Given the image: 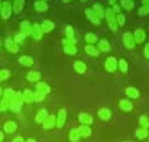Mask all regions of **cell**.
Instances as JSON below:
<instances>
[{"instance_id":"cell-1","label":"cell","mask_w":149,"mask_h":142,"mask_svg":"<svg viewBox=\"0 0 149 142\" xmlns=\"http://www.w3.org/2000/svg\"><path fill=\"white\" fill-rule=\"evenodd\" d=\"M22 104H23V97H22V95L21 94H18V92H14L13 94V96H12L10 99V101H9V109L10 110H13L14 113H17V112H19V109H21V106H22Z\"/></svg>"},{"instance_id":"cell-2","label":"cell","mask_w":149,"mask_h":142,"mask_svg":"<svg viewBox=\"0 0 149 142\" xmlns=\"http://www.w3.org/2000/svg\"><path fill=\"white\" fill-rule=\"evenodd\" d=\"M105 15H107V21H108V24H109V28L112 31H117V18L114 15V12L112 9H107L105 10Z\"/></svg>"},{"instance_id":"cell-3","label":"cell","mask_w":149,"mask_h":142,"mask_svg":"<svg viewBox=\"0 0 149 142\" xmlns=\"http://www.w3.org/2000/svg\"><path fill=\"white\" fill-rule=\"evenodd\" d=\"M14 92L10 90V88H8V90H5L4 92V96H3V100H1V105H0V112H3V110H5L8 108L9 105V101H10L12 96H13Z\"/></svg>"},{"instance_id":"cell-4","label":"cell","mask_w":149,"mask_h":142,"mask_svg":"<svg viewBox=\"0 0 149 142\" xmlns=\"http://www.w3.org/2000/svg\"><path fill=\"white\" fill-rule=\"evenodd\" d=\"M123 44L127 49H132L135 46V41H134V36H132V33L130 32H126L125 35H123Z\"/></svg>"},{"instance_id":"cell-5","label":"cell","mask_w":149,"mask_h":142,"mask_svg":"<svg viewBox=\"0 0 149 142\" xmlns=\"http://www.w3.org/2000/svg\"><path fill=\"white\" fill-rule=\"evenodd\" d=\"M12 13V7H10V3L4 1L1 5V18L3 19H8L9 15Z\"/></svg>"},{"instance_id":"cell-6","label":"cell","mask_w":149,"mask_h":142,"mask_svg":"<svg viewBox=\"0 0 149 142\" xmlns=\"http://www.w3.org/2000/svg\"><path fill=\"white\" fill-rule=\"evenodd\" d=\"M117 68V60L114 59L113 57L108 58L107 61H105V69L108 70V72H114Z\"/></svg>"},{"instance_id":"cell-7","label":"cell","mask_w":149,"mask_h":142,"mask_svg":"<svg viewBox=\"0 0 149 142\" xmlns=\"http://www.w3.org/2000/svg\"><path fill=\"white\" fill-rule=\"evenodd\" d=\"M55 124H57V118H55L54 115H48L46 119L44 120V128L45 129H50V128L54 127Z\"/></svg>"},{"instance_id":"cell-8","label":"cell","mask_w":149,"mask_h":142,"mask_svg":"<svg viewBox=\"0 0 149 142\" xmlns=\"http://www.w3.org/2000/svg\"><path fill=\"white\" fill-rule=\"evenodd\" d=\"M31 36H32L35 40H40V39H41V36H42L41 26H39V24H33L32 31H31Z\"/></svg>"},{"instance_id":"cell-9","label":"cell","mask_w":149,"mask_h":142,"mask_svg":"<svg viewBox=\"0 0 149 142\" xmlns=\"http://www.w3.org/2000/svg\"><path fill=\"white\" fill-rule=\"evenodd\" d=\"M85 14H86V17L89 18L90 22H93L94 24H99V23H100V19H99L97 15H95V13L93 12V9H86Z\"/></svg>"},{"instance_id":"cell-10","label":"cell","mask_w":149,"mask_h":142,"mask_svg":"<svg viewBox=\"0 0 149 142\" xmlns=\"http://www.w3.org/2000/svg\"><path fill=\"white\" fill-rule=\"evenodd\" d=\"M66 123V110L64 109H61L59 113H58V118H57V125L59 128H62Z\"/></svg>"},{"instance_id":"cell-11","label":"cell","mask_w":149,"mask_h":142,"mask_svg":"<svg viewBox=\"0 0 149 142\" xmlns=\"http://www.w3.org/2000/svg\"><path fill=\"white\" fill-rule=\"evenodd\" d=\"M79 120L84 125H89V124H91L93 123V118H91V115H89V114H86V113H81L79 115Z\"/></svg>"},{"instance_id":"cell-12","label":"cell","mask_w":149,"mask_h":142,"mask_svg":"<svg viewBox=\"0 0 149 142\" xmlns=\"http://www.w3.org/2000/svg\"><path fill=\"white\" fill-rule=\"evenodd\" d=\"M132 36H134V41L138 42V44H140V42H143L144 41V39H145V32L143 30L139 28V30L135 31V33Z\"/></svg>"},{"instance_id":"cell-13","label":"cell","mask_w":149,"mask_h":142,"mask_svg":"<svg viewBox=\"0 0 149 142\" xmlns=\"http://www.w3.org/2000/svg\"><path fill=\"white\" fill-rule=\"evenodd\" d=\"M21 30H22V33L24 36L26 35H31V31H32V26H31L30 22L24 21V22L21 23Z\"/></svg>"},{"instance_id":"cell-14","label":"cell","mask_w":149,"mask_h":142,"mask_svg":"<svg viewBox=\"0 0 149 142\" xmlns=\"http://www.w3.org/2000/svg\"><path fill=\"white\" fill-rule=\"evenodd\" d=\"M93 12H94L95 15H97L99 19H102V18L104 17V10H103V8H102L100 4H94L93 5Z\"/></svg>"},{"instance_id":"cell-15","label":"cell","mask_w":149,"mask_h":142,"mask_svg":"<svg viewBox=\"0 0 149 142\" xmlns=\"http://www.w3.org/2000/svg\"><path fill=\"white\" fill-rule=\"evenodd\" d=\"M5 45H7V49L10 52H17L18 51V46H17V44H15V42L12 39H7V41H5Z\"/></svg>"},{"instance_id":"cell-16","label":"cell","mask_w":149,"mask_h":142,"mask_svg":"<svg viewBox=\"0 0 149 142\" xmlns=\"http://www.w3.org/2000/svg\"><path fill=\"white\" fill-rule=\"evenodd\" d=\"M18 61H19L22 65H26V67H30L32 65L33 63V59L31 57H29V55H23V57H21L19 59H18Z\"/></svg>"},{"instance_id":"cell-17","label":"cell","mask_w":149,"mask_h":142,"mask_svg":"<svg viewBox=\"0 0 149 142\" xmlns=\"http://www.w3.org/2000/svg\"><path fill=\"white\" fill-rule=\"evenodd\" d=\"M79 129V133L80 136H82V137H89L90 134H91V129L89 128V125H81L80 128H77Z\"/></svg>"},{"instance_id":"cell-18","label":"cell","mask_w":149,"mask_h":142,"mask_svg":"<svg viewBox=\"0 0 149 142\" xmlns=\"http://www.w3.org/2000/svg\"><path fill=\"white\" fill-rule=\"evenodd\" d=\"M54 28V23L50 22V21H44L41 24V30H42V32H50V31Z\"/></svg>"},{"instance_id":"cell-19","label":"cell","mask_w":149,"mask_h":142,"mask_svg":"<svg viewBox=\"0 0 149 142\" xmlns=\"http://www.w3.org/2000/svg\"><path fill=\"white\" fill-rule=\"evenodd\" d=\"M74 69H76L77 73H80V74H82V73L86 72V65L84 64V61H76L74 63Z\"/></svg>"},{"instance_id":"cell-20","label":"cell","mask_w":149,"mask_h":142,"mask_svg":"<svg viewBox=\"0 0 149 142\" xmlns=\"http://www.w3.org/2000/svg\"><path fill=\"white\" fill-rule=\"evenodd\" d=\"M46 116H48V112H46L45 109H41L36 115V122L37 123H42L46 119Z\"/></svg>"},{"instance_id":"cell-21","label":"cell","mask_w":149,"mask_h":142,"mask_svg":"<svg viewBox=\"0 0 149 142\" xmlns=\"http://www.w3.org/2000/svg\"><path fill=\"white\" fill-rule=\"evenodd\" d=\"M15 129H17V124H15L14 122H7L4 124V131L8 132V133H12V132H14Z\"/></svg>"},{"instance_id":"cell-22","label":"cell","mask_w":149,"mask_h":142,"mask_svg":"<svg viewBox=\"0 0 149 142\" xmlns=\"http://www.w3.org/2000/svg\"><path fill=\"white\" fill-rule=\"evenodd\" d=\"M98 115H99V118H100V119L108 120V119L111 118V112L108 109H100L98 112Z\"/></svg>"},{"instance_id":"cell-23","label":"cell","mask_w":149,"mask_h":142,"mask_svg":"<svg viewBox=\"0 0 149 142\" xmlns=\"http://www.w3.org/2000/svg\"><path fill=\"white\" fill-rule=\"evenodd\" d=\"M120 108L122 110H125V112H130V110L132 109V104L127 100H121L120 101Z\"/></svg>"},{"instance_id":"cell-24","label":"cell","mask_w":149,"mask_h":142,"mask_svg":"<svg viewBox=\"0 0 149 142\" xmlns=\"http://www.w3.org/2000/svg\"><path fill=\"white\" fill-rule=\"evenodd\" d=\"M23 5H24V0H15L13 5L14 13H21V10L23 9Z\"/></svg>"},{"instance_id":"cell-25","label":"cell","mask_w":149,"mask_h":142,"mask_svg":"<svg viewBox=\"0 0 149 142\" xmlns=\"http://www.w3.org/2000/svg\"><path fill=\"white\" fill-rule=\"evenodd\" d=\"M35 8L39 12H45V10H48V4L45 1H42V0H40V1L35 3Z\"/></svg>"},{"instance_id":"cell-26","label":"cell","mask_w":149,"mask_h":142,"mask_svg":"<svg viewBox=\"0 0 149 142\" xmlns=\"http://www.w3.org/2000/svg\"><path fill=\"white\" fill-rule=\"evenodd\" d=\"M126 94H127V96L131 97V99H136L139 96V91L136 90V88H134V87H127L126 88Z\"/></svg>"},{"instance_id":"cell-27","label":"cell","mask_w":149,"mask_h":142,"mask_svg":"<svg viewBox=\"0 0 149 142\" xmlns=\"http://www.w3.org/2000/svg\"><path fill=\"white\" fill-rule=\"evenodd\" d=\"M36 90H37V91L44 92V94H49V92H50V87H49V86L46 85V83H37Z\"/></svg>"},{"instance_id":"cell-28","label":"cell","mask_w":149,"mask_h":142,"mask_svg":"<svg viewBox=\"0 0 149 142\" xmlns=\"http://www.w3.org/2000/svg\"><path fill=\"white\" fill-rule=\"evenodd\" d=\"M22 97H23V100L26 101V103H31V101H33V94L30 90H24Z\"/></svg>"},{"instance_id":"cell-29","label":"cell","mask_w":149,"mask_h":142,"mask_svg":"<svg viewBox=\"0 0 149 142\" xmlns=\"http://www.w3.org/2000/svg\"><path fill=\"white\" fill-rule=\"evenodd\" d=\"M27 79L31 82H36L40 79V73L39 72H30L29 74H27Z\"/></svg>"},{"instance_id":"cell-30","label":"cell","mask_w":149,"mask_h":142,"mask_svg":"<svg viewBox=\"0 0 149 142\" xmlns=\"http://www.w3.org/2000/svg\"><path fill=\"white\" fill-rule=\"evenodd\" d=\"M66 33H67V40H70L71 42L76 44V40L73 37V28L71 26H67V30H66Z\"/></svg>"},{"instance_id":"cell-31","label":"cell","mask_w":149,"mask_h":142,"mask_svg":"<svg viewBox=\"0 0 149 142\" xmlns=\"http://www.w3.org/2000/svg\"><path fill=\"white\" fill-rule=\"evenodd\" d=\"M85 51L88 52L89 55H93V57H98V55H99V51L94 48V46H91V45H88V46H86V48H85Z\"/></svg>"},{"instance_id":"cell-32","label":"cell","mask_w":149,"mask_h":142,"mask_svg":"<svg viewBox=\"0 0 149 142\" xmlns=\"http://www.w3.org/2000/svg\"><path fill=\"white\" fill-rule=\"evenodd\" d=\"M121 4L126 10H131L134 8V1L132 0H121Z\"/></svg>"},{"instance_id":"cell-33","label":"cell","mask_w":149,"mask_h":142,"mask_svg":"<svg viewBox=\"0 0 149 142\" xmlns=\"http://www.w3.org/2000/svg\"><path fill=\"white\" fill-rule=\"evenodd\" d=\"M80 138V133H79V129H72L70 132V140L72 142H77Z\"/></svg>"},{"instance_id":"cell-34","label":"cell","mask_w":149,"mask_h":142,"mask_svg":"<svg viewBox=\"0 0 149 142\" xmlns=\"http://www.w3.org/2000/svg\"><path fill=\"white\" fill-rule=\"evenodd\" d=\"M63 45H64V51H66L67 54H76L77 52L74 45H72V44H63Z\"/></svg>"},{"instance_id":"cell-35","label":"cell","mask_w":149,"mask_h":142,"mask_svg":"<svg viewBox=\"0 0 149 142\" xmlns=\"http://www.w3.org/2000/svg\"><path fill=\"white\" fill-rule=\"evenodd\" d=\"M99 49H100L102 51H104V52L109 51V44H108V41H105V40H103V41L99 42Z\"/></svg>"},{"instance_id":"cell-36","label":"cell","mask_w":149,"mask_h":142,"mask_svg":"<svg viewBox=\"0 0 149 142\" xmlns=\"http://www.w3.org/2000/svg\"><path fill=\"white\" fill-rule=\"evenodd\" d=\"M136 136H138V138H140V140H143V138H145L148 136V131L145 128H140L136 131Z\"/></svg>"},{"instance_id":"cell-37","label":"cell","mask_w":149,"mask_h":142,"mask_svg":"<svg viewBox=\"0 0 149 142\" xmlns=\"http://www.w3.org/2000/svg\"><path fill=\"white\" fill-rule=\"evenodd\" d=\"M45 95L44 92H41V91H36L35 94H33V100L35 101H41V100H44L45 99Z\"/></svg>"},{"instance_id":"cell-38","label":"cell","mask_w":149,"mask_h":142,"mask_svg":"<svg viewBox=\"0 0 149 142\" xmlns=\"http://www.w3.org/2000/svg\"><path fill=\"white\" fill-rule=\"evenodd\" d=\"M85 40H86L88 42H90V44H94V42L98 40V37L94 35V33H88V35L85 36Z\"/></svg>"},{"instance_id":"cell-39","label":"cell","mask_w":149,"mask_h":142,"mask_svg":"<svg viewBox=\"0 0 149 142\" xmlns=\"http://www.w3.org/2000/svg\"><path fill=\"white\" fill-rule=\"evenodd\" d=\"M139 120H140V124H141V127H143V128L147 129V128L149 127V120H148L147 116L141 115V116H140V119H139Z\"/></svg>"},{"instance_id":"cell-40","label":"cell","mask_w":149,"mask_h":142,"mask_svg":"<svg viewBox=\"0 0 149 142\" xmlns=\"http://www.w3.org/2000/svg\"><path fill=\"white\" fill-rule=\"evenodd\" d=\"M9 70L7 69H3V70H0V81H4V79H7L8 77H9Z\"/></svg>"},{"instance_id":"cell-41","label":"cell","mask_w":149,"mask_h":142,"mask_svg":"<svg viewBox=\"0 0 149 142\" xmlns=\"http://www.w3.org/2000/svg\"><path fill=\"white\" fill-rule=\"evenodd\" d=\"M139 14H140V15L149 14V5H144V7H141L140 9H139Z\"/></svg>"},{"instance_id":"cell-42","label":"cell","mask_w":149,"mask_h":142,"mask_svg":"<svg viewBox=\"0 0 149 142\" xmlns=\"http://www.w3.org/2000/svg\"><path fill=\"white\" fill-rule=\"evenodd\" d=\"M120 69L121 70H122V72L123 73H126L127 72V63H126V61L125 60H120Z\"/></svg>"},{"instance_id":"cell-43","label":"cell","mask_w":149,"mask_h":142,"mask_svg":"<svg viewBox=\"0 0 149 142\" xmlns=\"http://www.w3.org/2000/svg\"><path fill=\"white\" fill-rule=\"evenodd\" d=\"M24 37H26V36H24L23 33H18V35H15V37H14V42H22L24 40Z\"/></svg>"},{"instance_id":"cell-44","label":"cell","mask_w":149,"mask_h":142,"mask_svg":"<svg viewBox=\"0 0 149 142\" xmlns=\"http://www.w3.org/2000/svg\"><path fill=\"white\" fill-rule=\"evenodd\" d=\"M117 23H118L120 26H123V24H125V17H123L122 14H118V17H117Z\"/></svg>"},{"instance_id":"cell-45","label":"cell","mask_w":149,"mask_h":142,"mask_svg":"<svg viewBox=\"0 0 149 142\" xmlns=\"http://www.w3.org/2000/svg\"><path fill=\"white\" fill-rule=\"evenodd\" d=\"M144 54H145V57L149 58V42L147 44V46H145V50H144Z\"/></svg>"},{"instance_id":"cell-46","label":"cell","mask_w":149,"mask_h":142,"mask_svg":"<svg viewBox=\"0 0 149 142\" xmlns=\"http://www.w3.org/2000/svg\"><path fill=\"white\" fill-rule=\"evenodd\" d=\"M12 142H23V138H22V137H15Z\"/></svg>"},{"instance_id":"cell-47","label":"cell","mask_w":149,"mask_h":142,"mask_svg":"<svg viewBox=\"0 0 149 142\" xmlns=\"http://www.w3.org/2000/svg\"><path fill=\"white\" fill-rule=\"evenodd\" d=\"M112 10H113V12H116V13H118V12H120V7H118V5H114Z\"/></svg>"},{"instance_id":"cell-48","label":"cell","mask_w":149,"mask_h":142,"mask_svg":"<svg viewBox=\"0 0 149 142\" xmlns=\"http://www.w3.org/2000/svg\"><path fill=\"white\" fill-rule=\"evenodd\" d=\"M143 4H144V5H149V0H143Z\"/></svg>"},{"instance_id":"cell-49","label":"cell","mask_w":149,"mask_h":142,"mask_svg":"<svg viewBox=\"0 0 149 142\" xmlns=\"http://www.w3.org/2000/svg\"><path fill=\"white\" fill-rule=\"evenodd\" d=\"M3 140H4V134H3L1 132H0V142H1Z\"/></svg>"},{"instance_id":"cell-50","label":"cell","mask_w":149,"mask_h":142,"mask_svg":"<svg viewBox=\"0 0 149 142\" xmlns=\"http://www.w3.org/2000/svg\"><path fill=\"white\" fill-rule=\"evenodd\" d=\"M26 142H35V140H32V138H29Z\"/></svg>"},{"instance_id":"cell-51","label":"cell","mask_w":149,"mask_h":142,"mask_svg":"<svg viewBox=\"0 0 149 142\" xmlns=\"http://www.w3.org/2000/svg\"><path fill=\"white\" fill-rule=\"evenodd\" d=\"M1 5L3 4H1V1H0V13H1Z\"/></svg>"},{"instance_id":"cell-52","label":"cell","mask_w":149,"mask_h":142,"mask_svg":"<svg viewBox=\"0 0 149 142\" xmlns=\"http://www.w3.org/2000/svg\"><path fill=\"white\" fill-rule=\"evenodd\" d=\"M109 1H111V4H113V3H114V0H109Z\"/></svg>"},{"instance_id":"cell-53","label":"cell","mask_w":149,"mask_h":142,"mask_svg":"<svg viewBox=\"0 0 149 142\" xmlns=\"http://www.w3.org/2000/svg\"><path fill=\"white\" fill-rule=\"evenodd\" d=\"M63 1H64V3H68V1H71V0H63Z\"/></svg>"},{"instance_id":"cell-54","label":"cell","mask_w":149,"mask_h":142,"mask_svg":"<svg viewBox=\"0 0 149 142\" xmlns=\"http://www.w3.org/2000/svg\"><path fill=\"white\" fill-rule=\"evenodd\" d=\"M0 95H1V88H0Z\"/></svg>"},{"instance_id":"cell-55","label":"cell","mask_w":149,"mask_h":142,"mask_svg":"<svg viewBox=\"0 0 149 142\" xmlns=\"http://www.w3.org/2000/svg\"><path fill=\"white\" fill-rule=\"evenodd\" d=\"M82 1H86V0H82Z\"/></svg>"}]
</instances>
